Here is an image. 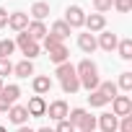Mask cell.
Listing matches in <instances>:
<instances>
[{
    "label": "cell",
    "mask_w": 132,
    "mask_h": 132,
    "mask_svg": "<svg viewBox=\"0 0 132 132\" xmlns=\"http://www.w3.org/2000/svg\"><path fill=\"white\" fill-rule=\"evenodd\" d=\"M117 42H119V36H117L114 31H106V29H104V31L98 34V39H96V47L104 49V52H114V49H117Z\"/></svg>",
    "instance_id": "cell-9"
},
{
    "label": "cell",
    "mask_w": 132,
    "mask_h": 132,
    "mask_svg": "<svg viewBox=\"0 0 132 132\" xmlns=\"http://www.w3.org/2000/svg\"><path fill=\"white\" fill-rule=\"evenodd\" d=\"M26 34H29L34 42H42V39L49 34V29L44 26V21H29V26H26Z\"/></svg>",
    "instance_id": "cell-12"
},
{
    "label": "cell",
    "mask_w": 132,
    "mask_h": 132,
    "mask_svg": "<svg viewBox=\"0 0 132 132\" xmlns=\"http://www.w3.org/2000/svg\"><path fill=\"white\" fill-rule=\"evenodd\" d=\"M54 132H75V127H73V124H70L68 119H62V122H57Z\"/></svg>",
    "instance_id": "cell-33"
},
{
    "label": "cell",
    "mask_w": 132,
    "mask_h": 132,
    "mask_svg": "<svg viewBox=\"0 0 132 132\" xmlns=\"http://www.w3.org/2000/svg\"><path fill=\"white\" fill-rule=\"evenodd\" d=\"M5 26H8V11L0 8V29H5Z\"/></svg>",
    "instance_id": "cell-34"
},
{
    "label": "cell",
    "mask_w": 132,
    "mask_h": 132,
    "mask_svg": "<svg viewBox=\"0 0 132 132\" xmlns=\"http://www.w3.org/2000/svg\"><path fill=\"white\" fill-rule=\"evenodd\" d=\"M93 8H96V13H109L111 11V0H93Z\"/></svg>",
    "instance_id": "cell-29"
},
{
    "label": "cell",
    "mask_w": 132,
    "mask_h": 132,
    "mask_svg": "<svg viewBox=\"0 0 132 132\" xmlns=\"http://www.w3.org/2000/svg\"><path fill=\"white\" fill-rule=\"evenodd\" d=\"M0 96H3V98H5L8 104H16V101H18V96H21V88H18L16 83H11V86H3Z\"/></svg>",
    "instance_id": "cell-20"
},
{
    "label": "cell",
    "mask_w": 132,
    "mask_h": 132,
    "mask_svg": "<svg viewBox=\"0 0 132 132\" xmlns=\"http://www.w3.org/2000/svg\"><path fill=\"white\" fill-rule=\"evenodd\" d=\"M78 47H80V52H86V54H91V52H96L98 47H96V36L93 34H78Z\"/></svg>",
    "instance_id": "cell-16"
},
{
    "label": "cell",
    "mask_w": 132,
    "mask_h": 132,
    "mask_svg": "<svg viewBox=\"0 0 132 132\" xmlns=\"http://www.w3.org/2000/svg\"><path fill=\"white\" fill-rule=\"evenodd\" d=\"M117 54L129 62V60H132V39H119V42H117Z\"/></svg>",
    "instance_id": "cell-21"
},
{
    "label": "cell",
    "mask_w": 132,
    "mask_h": 132,
    "mask_svg": "<svg viewBox=\"0 0 132 132\" xmlns=\"http://www.w3.org/2000/svg\"><path fill=\"white\" fill-rule=\"evenodd\" d=\"M21 52L26 54L23 60H34V57H39V52H42V47H39V42H34V39H31V42H26V44L21 47Z\"/></svg>",
    "instance_id": "cell-23"
},
{
    "label": "cell",
    "mask_w": 132,
    "mask_h": 132,
    "mask_svg": "<svg viewBox=\"0 0 132 132\" xmlns=\"http://www.w3.org/2000/svg\"><path fill=\"white\" fill-rule=\"evenodd\" d=\"M11 106H13V104H8V101H5V98H3V96H0V111H8V109H11Z\"/></svg>",
    "instance_id": "cell-35"
},
{
    "label": "cell",
    "mask_w": 132,
    "mask_h": 132,
    "mask_svg": "<svg viewBox=\"0 0 132 132\" xmlns=\"http://www.w3.org/2000/svg\"><path fill=\"white\" fill-rule=\"evenodd\" d=\"M96 127H98L101 132H117V127H119V117H114L111 111H104V114L96 117Z\"/></svg>",
    "instance_id": "cell-7"
},
{
    "label": "cell",
    "mask_w": 132,
    "mask_h": 132,
    "mask_svg": "<svg viewBox=\"0 0 132 132\" xmlns=\"http://www.w3.org/2000/svg\"><path fill=\"white\" fill-rule=\"evenodd\" d=\"M88 104H91L93 109H101V106H106V104H109V98L96 88V91H91V93H88Z\"/></svg>",
    "instance_id": "cell-25"
},
{
    "label": "cell",
    "mask_w": 132,
    "mask_h": 132,
    "mask_svg": "<svg viewBox=\"0 0 132 132\" xmlns=\"http://www.w3.org/2000/svg\"><path fill=\"white\" fill-rule=\"evenodd\" d=\"M34 132H54L52 127H42V129H34Z\"/></svg>",
    "instance_id": "cell-37"
},
{
    "label": "cell",
    "mask_w": 132,
    "mask_h": 132,
    "mask_svg": "<svg viewBox=\"0 0 132 132\" xmlns=\"http://www.w3.org/2000/svg\"><path fill=\"white\" fill-rule=\"evenodd\" d=\"M54 75L60 78V80H65V78H70V75H75V65L68 60V62H62V65H57V70H54Z\"/></svg>",
    "instance_id": "cell-22"
},
{
    "label": "cell",
    "mask_w": 132,
    "mask_h": 132,
    "mask_svg": "<svg viewBox=\"0 0 132 132\" xmlns=\"http://www.w3.org/2000/svg\"><path fill=\"white\" fill-rule=\"evenodd\" d=\"M16 132H34V129H31V127H26V124H23V127H18V129H16Z\"/></svg>",
    "instance_id": "cell-36"
},
{
    "label": "cell",
    "mask_w": 132,
    "mask_h": 132,
    "mask_svg": "<svg viewBox=\"0 0 132 132\" xmlns=\"http://www.w3.org/2000/svg\"><path fill=\"white\" fill-rule=\"evenodd\" d=\"M13 52H16V42H13V39H0V57H3V60H11Z\"/></svg>",
    "instance_id": "cell-26"
},
{
    "label": "cell",
    "mask_w": 132,
    "mask_h": 132,
    "mask_svg": "<svg viewBox=\"0 0 132 132\" xmlns=\"http://www.w3.org/2000/svg\"><path fill=\"white\" fill-rule=\"evenodd\" d=\"M0 132H8V129H5V127H3V124H0Z\"/></svg>",
    "instance_id": "cell-39"
},
{
    "label": "cell",
    "mask_w": 132,
    "mask_h": 132,
    "mask_svg": "<svg viewBox=\"0 0 132 132\" xmlns=\"http://www.w3.org/2000/svg\"><path fill=\"white\" fill-rule=\"evenodd\" d=\"M26 111H29V117H44V114H47V101H44V96H31L29 104H26Z\"/></svg>",
    "instance_id": "cell-11"
},
{
    "label": "cell",
    "mask_w": 132,
    "mask_h": 132,
    "mask_svg": "<svg viewBox=\"0 0 132 132\" xmlns=\"http://www.w3.org/2000/svg\"><path fill=\"white\" fill-rule=\"evenodd\" d=\"M111 8L117 13H129L132 11V0H111Z\"/></svg>",
    "instance_id": "cell-28"
},
{
    "label": "cell",
    "mask_w": 132,
    "mask_h": 132,
    "mask_svg": "<svg viewBox=\"0 0 132 132\" xmlns=\"http://www.w3.org/2000/svg\"><path fill=\"white\" fill-rule=\"evenodd\" d=\"M29 13H31V21H44L49 16V3H47V0H36Z\"/></svg>",
    "instance_id": "cell-15"
},
{
    "label": "cell",
    "mask_w": 132,
    "mask_h": 132,
    "mask_svg": "<svg viewBox=\"0 0 132 132\" xmlns=\"http://www.w3.org/2000/svg\"><path fill=\"white\" fill-rule=\"evenodd\" d=\"M47 54H49V60H52L54 65H62V62L70 60V52H68V47H65V44H57V47L47 49Z\"/></svg>",
    "instance_id": "cell-14"
},
{
    "label": "cell",
    "mask_w": 132,
    "mask_h": 132,
    "mask_svg": "<svg viewBox=\"0 0 132 132\" xmlns=\"http://www.w3.org/2000/svg\"><path fill=\"white\" fill-rule=\"evenodd\" d=\"M5 114H8V122H11V124H16V127H23V124L31 119V117H29V111H26V106H21V104H13Z\"/></svg>",
    "instance_id": "cell-6"
},
{
    "label": "cell",
    "mask_w": 132,
    "mask_h": 132,
    "mask_svg": "<svg viewBox=\"0 0 132 132\" xmlns=\"http://www.w3.org/2000/svg\"><path fill=\"white\" fill-rule=\"evenodd\" d=\"M111 114L114 117H129L132 114V98L127 93H117L111 98Z\"/></svg>",
    "instance_id": "cell-3"
},
{
    "label": "cell",
    "mask_w": 132,
    "mask_h": 132,
    "mask_svg": "<svg viewBox=\"0 0 132 132\" xmlns=\"http://www.w3.org/2000/svg\"><path fill=\"white\" fill-rule=\"evenodd\" d=\"M86 31L88 34H101L104 29H106V16H101V13H91V16H86Z\"/></svg>",
    "instance_id": "cell-8"
},
{
    "label": "cell",
    "mask_w": 132,
    "mask_h": 132,
    "mask_svg": "<svg viewBox=\"0 0 132 132\" xmlns=\"http://www.w3.org/2000/svg\"><path fill=\"white\" fill-rule=\"evenodd\" d=\"M117 88H119L122 93H129V91H132V73H129V70H124V73L119 75V83H117Z\"/></svg>",
    "instance_id": "cell-27"
},
{
    "label": "cell",
    "mask_w": 132,
    "mask_h": 132,
    "mask_svg": "<svg viewBox=\"0 0 132 132\" xmlns=\"http://www.w3.org/2000/svg\"><path fill=\"white\" fill-rule=\"evenodd\" d=\"M11 73H13V62L0 57V78H5V75H11Z\"/></svg>",
    "instance_id": "cell-31"
},
{
    "label": "cell",
    "mask_w": 132,
    "mask_h": 132,
    "mask_svg": "<svg viewBox=\"0 0 132 132\" xmlns=\"http://www.w3.org/2000/svg\"><path fill=\"white\" fill-rule=\"evenodd\" d=\"M60 86H62V93H68V96H73V93L80 91V80H78V75H70V78L60 80Z\"/></svg>",
    "instance_id": "cell-19"
},
{
    "label": "cell",
    "mask_w": 132,
    "mask_h": 132,
    "mask_svg": "<svg viewBox=\"0 0 132 132\" xmlns=\"http://www.w3.org/2000/svg\"><path fill=\"white\" fill-rule=\"evenodd\" d=\"M98 91H101V93H104L109 101H111V98L119 93V88H117V83H114V80H101V83H98Z\"/></svg>",
    "instance_id": "cell-24"
},
{
    "label": "cell",
    "mask_w": 132,
    "mask_h": 132,
    "mask_svg": "<svg viewBox=\"0 0 132 132\" xmlns=\"http://www.w3.org/2000/svg\"><path fill=\"white\" fill-rule=\"evenodd\" d=\"M31 88H34V93H36V96H44V93H49V91H52V78H49V75H34Z\"/></svg>",
    "instance_id": "cell-13"
},
{
    "label": "cell",
    "mask_w": 132,
    "mask_h": 132,
    "mask_svg": "<svg viewBox=\"0 0 132 132\" xmlns=\"http://www.w3.org/2000/svg\"><path fill=\"white\" fill-rule=\"evenodd\" d=\"M8 26L16 31V34H21V31H26V26H29V13H23V11H16V13H8Z\"/></svg>",
    "instance_id": "cell-10"
},
{
    "label": "cell",
    "mask_w": 132,
    "mask_h": 132,
    "mask_svg": "<svg viewBox=\"0 0 132 132\" xmlns=\"http://www.w3.org/2000/svg\"><path fill=\"white\" fill-rule=\"evenodd\" d=\"M13 73H16V78H29V75H34V62H31V60L16 62V65H13Z\"/></svg>",
    "instance_id": "cell-17"
},
{
    "label": "cell",
    "mask_w": 132,
    "mask_h": 132,
    "mask_svg": "<svg viewBox=\"0 0 132 132\" xmlns=\"http://www.w3.org/2000/svg\"><path fill=\"white\" fill-rule=\"evenodd\" d=\"M68 111H70L68 101H62V98H57V101L47 104V114H44V117H49L52 122H62V119H68Z\"/></svg>",
    "instance_id": "cell-4"
},
{
    "label": "cell",
    "mask_w": 132,
    "mask_h": 132,
    "mask_svg": "<svg viewBox=\"0 0 132 132\" xmlns=\"http://www.w3.org/2000/svg\"><path fill=\"white\" fill-rule=\"evenodd\" d=\"M93 132H96V129H93Z\"/></svg>",
    "instance_id": "cell-40"
},
{
    "label": "cell",
    "mask_w": 132,
    "mask_h": 132,
    "mask_svg": "<svg viewBox=\"0 0 132 132\" xmlns=\"http://www.w3.org/2000/svg\"><path fill=\"white\" fill-rule=\"evenodd\" d=\"M3 86H5V83H3V78H0V91H3Z\"/></svg>",
    "instance_id": "cell-38"
},
{
    "label": "cell",
    "mask_w": 132,
    "mask_h": 132,
    "mask_svg": "<svg viewBox=\"0 0 132 132\" xmlns=\"http://www.w3.org/2000/svg\"><path fill=\"white\" fill-rule=\"evenodd\" d=\"M75 75H78V80H80V88H86L88 93L96 91L98 83H101L98 68H96V62H91V60H80V62L75 65Z\"/></svg>",
    "instance_id": "cell-1"
},
{
    "label": "cell",
    "mask_w": 132,
    "mask_h": 132,
    "mask_svg": "<svg viewBox=\"0 0 132 132\" xmlns=\"http://www.w3.org/2000/svg\"><path fill=\"white\" fill-rule=\"evenodd\" d=\"M68 122L80 132H93L96 129V117H91V111H86V109H70Z\"/></svg>",
    "instance_id": "cell-2"
},
{
    "label": "cell",
    "mask_w": 132,
    "mask_h": 132,
    "mask_svg": "<svg viewBox=\"0 0 132 132\" xmlns=\"http://www.w3.org/2000/svg\"><path fill=\"white\" fill-rule=\"evenodd\" d=\"M70 31H73V29L65 23V21H54V23H52V29H49V34H54L60 42H65V39H68V36H70Z\"/></svg>",
    "instance_id": "cell-18"
},
{
    "label": "cell",
    "mask_w": 132,
    "mask_h": 132,
    "mask_svg": "<svg viewBox=\"0 0 132 132\" xmlns=\"http://www.w3.org/2000/svg\"><path fill=\"white\" fill-rule=\"evenodd\" d=\"M62 21L68 23L70 29H80V26L86 23V13H83L80 5H68V11H65V18H62Z\"/></svg>",
    "instance_id": "cell-5"
},
{
    "label": "cell",
    "mask_w": 132,
    "mask_h": 132,
    "mask_svg": "<svg viewBox=\"0 0 132 132\" xmlns=\"http://www.w3.org/2000/svg\"><path fill=\"white\" fill-rule=\"evenodd\" d=\"M42 42H44V49H52V47H57V44H62V42H60V39H57L54 34H47V36H44Z\"/></svg>",
    "instance_id": "cell-32"
},
{
    "label": "cell",
    "mask_w": 132,
    "mask_h": 132,
    "mask_svg": "<svg viewBox=\"0 0 132 132\" xmlns=\"http://www.w3.org/2000/svg\"><path fill=\"white\" fill-rule=\"evenodd\" d=\"M117 132H132V114H129V117H119Z\"/></svg>",
    "instance_id": "cell-30"
}]
</instances>
